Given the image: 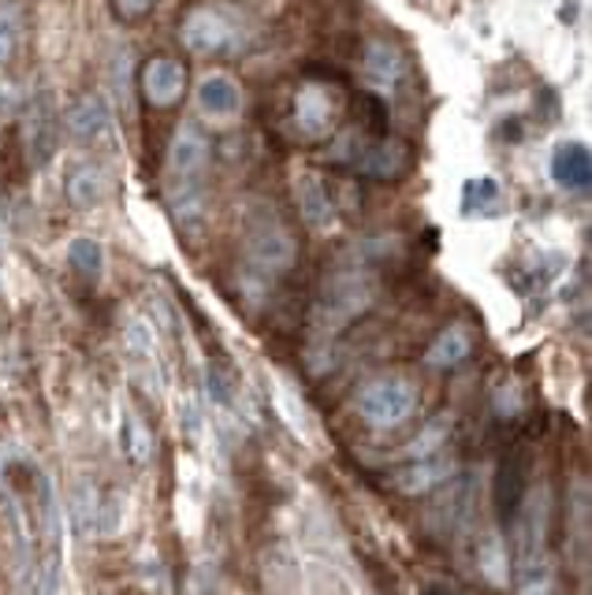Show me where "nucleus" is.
Masks as SVG:
<instances>
[{
  "instance_id": "nucleus-1",
  "label": "nucleus",
  "mask_w": 592,
  "mask_h": 595,
  "mask_svg": "<svg viewBox=\"0 0 592 595\" xmlns=\"http://www.w3.org/2000/svg\"><path fill=\"white\" fill-rule=\"evenodd\" d=\"M179 38L194 57H224L242 46V23L224 4H198L183 16Z\"/></svg>"
},
{
  "instance_id": "nucleus-2",
  "label": "nucleus",
  "mask_w": 592,
  "mask_h": 595,
  "mask_svg": "<svg viewBox=\"0 0 592 595\" xmlns=\"http://www.w3.org/2000/svg\"><path fill=\"white\" fill-rule=\"evenodd\" d=\"M418 406V391L407 376H377L358 391V413L373 424V428H395L403 424Z\"/></svg>"
},
{
  "instance_id": "nucleus-3",
  "label": "nucleus",
  "mask_w": 592,
  "mask_h": 595,
  "mask_svg": "<svg viewBox=\"0 0 592 595\" xmlns=\"http://www.w3.org/2000/svg\"><path fill=\"white\" fill-rule=\"evenodd\" d=\"M23 149L30 168H46L60 149V115L46 90L34 93L23 109Z\"/></svg>"
},
{
  "instance_id": "nucleus-4",
  "label": "nucleus",
  "mask_w": 592,
  "mask_h": 595,
  "mask_svg": "<svg viewBox=\"0 0 592 595\" xmlns=\"http://www.w3.org/2000/svg\"><path fill=\"white\" fill-rule=\"evenodd\" d=\"M194 104L209 123H235L242 115V87L231 71H205L194 87Z\"/></svg>"
},
{
  "instance_id": "nucleus-5",
  "label": "nucleus",
  "mask_w": 592,
  "mask_h": 595,
  "mask_svg": "<svg viewBox=\"0 0 592 595\" xmlns=\"http://www.w3.org/2000/svg\"><path fill=\"white\" fill-rule=\"evenodd\" d=\"M247 253L253 264H261L265 272H283L294 264V253H299V246H294V235L277 216H265L258 220L250 228L247 235Z\"/></svg>"
},
{
  "instance_id": "nucleus-6",
  "label": "nucleus",
  "mask_w": 592,
  "mask_h": 595,
  "mask_svg": "<svg viewBox=\"0 0 592 595\" xmlns=\"http://www.w3.org/2000/svg\"><path fill=\"white\" fill-rule=\"evenodd\" d=\"M362 79L365 87L380 93V98H395L399 87L407 79V60L391 41L384 38H369L362 52Z\"/></svg>"
},
{
  "instance_id": "nucleus-7",
  "label": "nucleus",
  "mask_w": 592,
  "mask_h": 595,
  "mask_svg": "<svg viewBox=\"0 0 592 595\" xmlns=\"http://www.w3.org/2000/svg\"><path fill=\"white\" fill-rule=\"evenodd\" d=\"M294 127L305 142H321V138L332 134L335 127V101L328 87L321 82H305V87L294 93Z\"/></svg>"
},
{
  "instance_id": "nucleus-8",
  "label": "nucleus",
  "mask_w": 592,
  "mask_h": 595,
  "mask_svg": "<svg viewBox=\"0 0 592 595\" xmlns=\"http://www.w3.org/2000/svg\"><path fill=\"white\" fill-rule=\"evenodd\" d=\"M209 145L205 131H198L194 123H179L172 142H168V172L172 179H205V168H209Z\"/></svg>"
},
{
  "instance_id": "nucleus-9",
  "label": "nucleus",
  "mask_w": 592,
  "mask_h": 595,
  "mask_svg": "<svg viewBox=\"0 0 592 595\" xmlns=\"http://www.w3.org/2000/svg\"><path fill=\"white\" fill-rule=\"evenodd\" d=\"M187 90V68L175 57H153L142 68V93L153 109H172Z\"/></svg>"
},
{
  "instance_id": "nucleus-10",
  "label": "nucleus",
  "mask_w": 592,
  "mask_h": 595,
  "mask_svg": "<svg viewBox=\"0 0 592 595\" xmlns=\"http://www.w3.org/2000/svg\"><path fill=\"white\" fill-rule=\"evenodd\" d=\"M410 168V149L395 138H384V142H373L358 153V172L365 179H377V183H391Z\"/></svg>"
},
{
  "instance_id": "nucleus-11",
  "label": "nucleus",
  "mask_w": 592,
  "mask_h": 595,
  "mask_svg": "<svg viewBox=\"0 0 592 595\" xmlns=\"http://www.w3.org/2000/svg\"><path fill=\"white\" fill-rule=\"evenodd\" d=\"M63 123H68V131L76 134L79 142H101V138L112 131L109 101H104L101 93H87V98H79L71 104L68 115H63Z\"/></svg>"
},
{
  "instance_id": "nucleus-12",
  "label": "nucleus",
  "mask_w": 592,
  "mask_h": 595,
  "mask_svg": "<svg viewBox=\"0 0 592 595\" xmlns=\"http://www.w3.org/2000/svg\"><path fill=\"white\" fill-rule=\"evenodd\" d=\"M294 198H299L302 220L310 223L313 231H332L335 228V201L328 194V186L321 183V175L302 172L294 179Z\"/></svg>"
},
{
  "instance_id": "nucleus-13",
  "label": "nucleus",
  "mask_w": 592,
  "mask_h": 595,
  "mask_svg": "<svg viewBox=\"0 0 592 595\" xmlns=\"http://www.w3.org/2000/svg\"><path fill=\"white\" fill-rule=\"evenodd\" d=\"M369 283L362 280V275H354V272H347L340 275L332 286H328V298H324V313H328V321L332 324H347L351 316H358L369 305Z\"/></svg>"
},
{
  "instance_id": "nucleus-14",
  "label": "nucleus",
  "mask_w": 592,
  "mask_h": 595,
  "mask_svg": "<svg viewBox=\"0 0 592 595\" xmlns=\"http://www.w3.org/2000/svg\"><path fill=\"white\" fill-rule=\"evenodd\" d=\"M451 473H454V462H451V458H443V451H440V454H429V458H418V462L403 465V470L391 476V481H395L399 492L421 495V492H429V487L443 484Z\"/></svg>"
},
{
  "instance_id": "nucleus-15",
  "label": "nucleus",
  "mask_w": 592,
  "mask_h": 595,
  "mask_svg": "<svg viewBox=\"0 0 592 595\" xmlns=\"http://www.w3.org/2000/svg\"><path fill=\"white\" fill-rule=\"evenodd\" d=\"M168 205H172V216L183 223V228H198L209 212L205 179H172V186H168Z\"/></svg>"
},
{
  "instance_id": "nucleus-16",
  "label": "nucleus",
  "mask_w": 592,
  "mask_h": 595,
  "mask_svg": "<svg viewBox=\"0 0 592 595\" xmlns=\"http://www.w3.org/2000/svg\"><path fill=\"white\" fill-rule=\"evenodd\" d=\"M552 175L563 190H585L592 183V157L581 142H563L552 157Z\"/></svg>"
},
{
  "instance_id": "nucleus-17",
  "label": "nucleus",
  "mask_w": 592,
  "mask_h": 595,
  "mask_svg": "<svg viewBox=\"0 0 592 595\" xmlns=\"http://www.w3.org/2000/svg\"><path fill=\"white\" fill-rule=\"evenodd\" d=\"M104 194H109V175H104L101 164H79L68 179V198L71 205L79 209H93L101 205Z\"/></svg>"
},
{
  "instance_id": "nucleus-18",
  "label": "nucleus",
  "mask_w": 592,
  "mask_h": 595,
  "mask_svg": "<svg viewBox=\"0 0 592 595\" xmlns=\"http://www.w3.org/2000/svg\"><path fill=\"white\" fill-rule=\"evenodd\" d=\"M470 357V335L462 327H448V332L437 335V343L429 346L425 361L432 369H454Z\"/></svg>"
},
{
  "instance_id": "nucleus-19",
  "label": "nucleus",
  "mask_w": 592,
  "mask_h": 595,
  "mask_svg": "<svg viewBox=\"0 0 592 595\" xmlns=\"http://www.w3.org/2000/svg\"><path fill=\"white\" fill-rule=\"evenodd\" d=\"M68 261H71V269L82 275V280H101V272H104V250H101L98 239H90V235L71 239Z\"/></svg>"
},
{
  "instance_id": "nucleus-20",
  "label": "nucleus",
  "mask_w": 592,
  "mask_h": 595,
  "mask_svg": "<svg viewBox=\"0 0 592 595\" xmlns=\"http://www.w3.org/2000/svg\"><path fill=\"white\" fill-rule=\"evenodd\" d=\"M525 454L518 451L511 462L503 465L500 473V487H495V498H500V510H518V503H522L525 495Z\"/></svg>"
},
{
  "instance_id": "nucleus-21",
  "label": "nucleus",
  "mask_w": 592,
  "mask_h": 595,
  "mask_svg": "<svg viewBox=\"0 0 592 595\" xmlns=\"http://www.w3.org/2000/svg\"><path fill=\"white\" fill-rule=\"evenodd\" d=\"M120 443H123V454L131 458L134 465H146L153 454V440L146 432V424L134 417L131 410H123V424H120Z\"/></svg>"
},
{
  "instance_id": "nucleus-22",
  "label": "nucleus",
  "mask_w": 592,
  "mask_h": 595,
  "mask_svg": "<svg viewBox=\"0 0 592 595\" xmlns=\"http://www.w3.org/2000/svg\"><path fill=\"white\" fill-rule=\"evenodd\" d=\"M19 30H23V19H19V8L12 0L0 4V68L12 60V52L19 46Z\"/></svg>"
},
{
  "instance_id": "nucleus-23",
  "label": "nucleus",
  "mask_w": 592,
  "mask_h": 595,
  "mask_svg": "<svg viewBox=\"0 0 592 595\" xmlns=\"http://www.w3.org/2000/svg\"><path fill=\"white\" fill-rule=\"evenodd\" d=\"M500 205V186H495V179H470L466 183V198H462V209L466 212H492Z\"/></svg>"
},
{
  "instance_id": "nucleus-24",
  "label": "nucleus",
  "mask_w": 592,
  "mask_h": 595,
  "mask_svg": "<svg viewBox=\"0 0 592 595\" xmlns=\"http://www.w3.org/2000/svg\"><path fill=\"white\" fill-rule=\"evenodd\" d=\"M448 432H451V417H437L425 428V435H418L414 443L407 446V454L410 458H429V454H440V446H443V440H448Z\"/></svg>"
},
{
  "instance_id": "nucleus-25",
  "label": "nucleus",
  "mask_w": 592,
  "mask_h": 595,
  "mask_svg": "<svg viewBox=\"0 0 592 595\" xmlns=\"http://www.w3.org/2000/svg\"><path fill=\"white\" fill-rule=\"evenodd\" d=\"M157 0H116V16L120 19H142Z\"/></svg>"
},
{
  "instance_id": "nucleus-26",
  "label": "nucleus",
  "mask_w": 592,
  "mask_h": 595,
  "mask_svg": "<svg viewBox=\"0 0 592 595\" xmlns=\"http://www.w3.org/2000/svg\"><path fill=\"white\" fill-rule=\"evenodd\" d=\"M12 104H16V93H12V87H8V82H0V115H4V112H12Z\"/></svg>"
},
{
  "instance_id": "nucleus-27",
  "label": "nucleus",
  "mask_w": 592,
  "mask_h": 595,
  "mask_svg": "<svg viewBox=\"0 0 592 595\" xmlns=\"http://www.w3.org/2000/svg\"><path fill=\"white\" fill-rule=\"evenodd\" d=\"M421 595H459V592L448 588V584H425V588H421Z\"/></svg>"
}]
</instances>
